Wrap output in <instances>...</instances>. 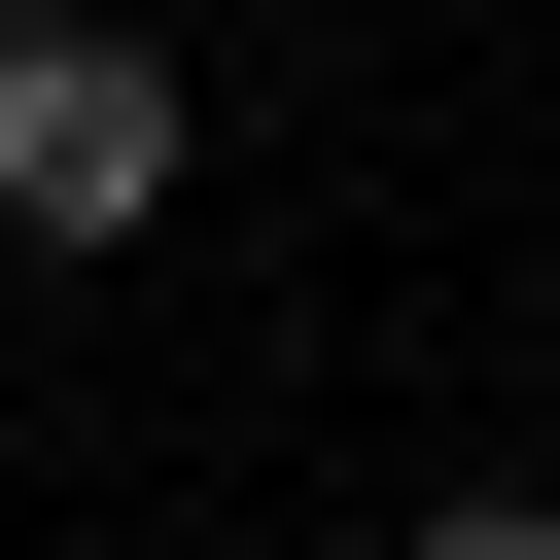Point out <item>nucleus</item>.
Here are the masks:
<instances>
[{"label": "nucleus", "mask_w": 560, "mask_h": 560, "mask_svg": "<svg viewBox=\"0 0 560 560\" xmlns=\"http://www.w3.org/2000/svg\"><path fill=\"white\" fill-rule=\"evenodd\" d=\"M175 35H105V0H0V245H140L175 210Z\"/></svg>", "instance_id": "1"}, {"label": "nucleus", "mask_w": 560, "mask_h": 560, "mask_svg": "<svg viewBox=\"0 0 560 560\" xmlns=\"http://www.w3.org/2000/svg\"><path fill=\"white\" fill-rule=\"evenodd\" d=\"M385 560H560V490H420V525H385Z\"/></svg>", "instance_id": "2"}]
</instances>
